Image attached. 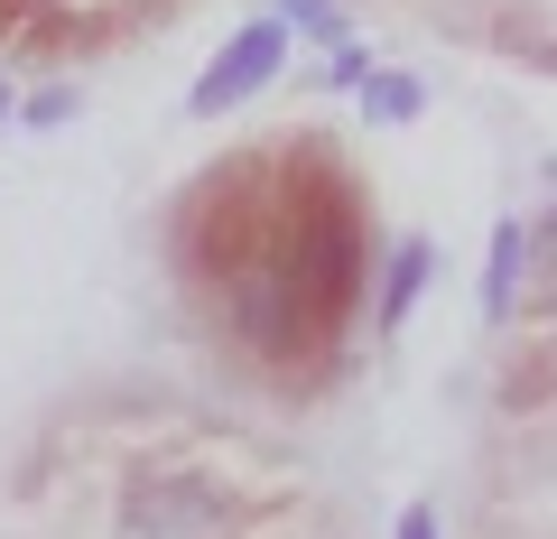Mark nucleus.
<instances>
[{"mask_svg":"<svg viewBox=\"0 0 557 539\" xmlns=\"http://www.w3.org/2000/svg\"><path fill=\"white\" fill-rule=\"evenodd\" d=\"M223 520H233V502H223L214 483H196V475H149L121 502V530L131 539H205V530H223Z\"/></svg>","mask_w":557,"mask_h":539,"instance_id":"1","label":"nucleus"},{"mask_svg":"<svg viewBox=\"0 0 557 539\" xmlns=\"http://www.w3.org/2000/svg\"><path fill=\"white\" fill-rule=\"evenodd\" d=\"M278 57H288V38H278V20L242 28V38H233V47H223V57L205 65V75H196V94H186V102H196L205 121H214V112H233V102H251L260 84L278 75Z\"/></svg>","mask_w":557,"mask_h":539,"instance_id":"2","label":"nucleus"},{"mask_svg":"<svg viewBox=\"0 0 557 539\" xmlns=\"http://www.w3.org/2000/svg\"><path fill=\"white\" fill-rule=\"evenodd\" d=\"M539 242L520 233V223H493V270H483V317H511V289H520V260H530Z\"/></svg>","mask_w":557,"mask_h":539,"instance_id":"3","label":"nucleus"},{"mask_svg":"<svg viewBox=\"0 0 557 539\" xmlns=\"http://www.w3.org/2000/svg\"><path fill=\"white\" fill-rule=\"evenodd\" d=\"M428 270H437V252H428V242H399V252H391V280H381V335H391V326L418 307Z\"/></svg>","mask_w":557,"mask_h":539,"instance_id":"4","label":"nucleus"},{"mask_svg":"<svg viewBox=\"0 0 557 539\" xmlns=\"http://www.w3.org/2000/svg\"><path fill=\"white\" fill-rule=\"evenodd\" d=\"M354 94H362V121H418L428 84H418V75H381V65H372V75H362Z\"/></svg>","mask_w":557,"mask_h":539,"instance_id":"5","label":"nucleus"},{"mask_svg":"<svg viewBox=\"0 0 557 539\" xmlns=\"http://www.w3.org/2000/svg\"><path fill=\"white\" fill-rule=\"evenodd\" d=\"M278 20L307 28L317 47H344V20H335V0H278Z\"/></svg>","mask_w":557,"mask_h":539,"instance_id":"6","label":"nucleus"},{"mask_svg":"<svg viewBox=\"0 0 557 539\" xmlns=\"http://www.w3.org/2000/svg\"><path fill=\"white\" fill-rule=\"evenodd\" d=\"M65 112H75V94H65V84H47V94L38 102H28V131H57V121Z\"/></svg>","mask_w":557,"mask_h":539,"instance_id":"7","label":"nucleus"},{"mask_svg":"<svg viewBox=\"0 0 557 539\" xmlns=\"http://www.w3.org/2000/svg\"><path fill=\"white\" fill-rule=\"evenodd\" d=\"M399 539H437V512H399Z\"/></svg>","mask_w":557,"mask_h":539,"instance_id":"8","label":"nucleus"},{"mask_svg":"<svg viewBox=\"0 0 557 539\" xmlns=\"http://www.w3.org/2000/svg\"><path fill=\"white\" fill-rule=\"evenodd\" d=\"M530 242H539V260H548V280H557V215H548V223H539V233H530Z\"/></svg>","mask_w":557,"mask_h":539,"instance_id":"9","label":"nucleus"},{"mask_svg":"<svg viewBox=\"0 0 557 539\" xmlns=\"http://www.w3.org/2000/svg\"><path fill=\"white\" fill-rule=\"evenodd\" d=\"M0 121H10V94H0Z\"/></svg>","mask_w":557,"mask_h":539,"instance_id":"10","label":"nucleus"}]
</instances>
